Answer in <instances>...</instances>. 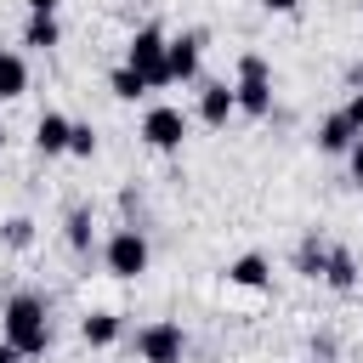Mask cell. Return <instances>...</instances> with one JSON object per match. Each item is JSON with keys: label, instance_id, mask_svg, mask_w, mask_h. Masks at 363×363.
I'll return each mask as SVG.
<instances>
[{"label": "cell", "instance_id": "20", "mask_svg": "<svg viewBox=\"0 0 363 363\" xmlns=\"http://www.w3.org/2000/svg\"><path fill=\"white\" fill-rule=\"evenodd\" d=\"M68 153H74V159H91V153H96V130H91L85 119L68 125Z\"/></svg>", "mask_w": 363, "mask_h": 363}, {"label": "cell", "instance_id": "7", "mask_svg": "<svg viewBox=\"0 0 363 363\" xmlns=\"http://www.w3.org/2000/svg\"><path fill=\"white\" fill-rule=\"evenodd\" d=\"M204 45H210V34H204V28H182V34H170V40H164V68H170V85H199Z\"/></svg>", "mask_w": 363, "mask_h": 363}, {"label": "cell", "instance_id": "8", "mask_svg": "<svg viewBox=\"0 0 363 363\" xmlns=\"http://www.w3.org/2000/svg\"><path fill=\"white\" fill-rule=\"evenodd\" d=\"M199 125H210V130H221L233 113H238V102H233V85L227 79H199Z\"/></svg>", "mask_w": 363, "mask_h": 363}, {"label": "cell", "instance_id": "6", "mask_svg": "<svg viewBox=\"0 0 363 363\" xmlns=\"http://www.w3.org/2000/svg\"><path fill=\"white\" fill-rule=\"evenodd\" d=\"M187 125H193V119H187L176 102H153V108L142 113V142H147L153 153H182Z\"/></svg>", "mask_w": 363, "mask_h": 363}, {"label": "cell", "instance_id": "15", "mask_svg": "<svg viewBox=\"0 0 363 363\" xmlns=\"http://www.w3.org/2000/svg\"><path fill=\"white\" fill-rule=\"evenodd\" d=\"M23 45H28V51H57V45H62V23L28 11V17H23Z\"/></svg>", "mask_w": 363, "mask_h": 363}, {"label": "cell", "instance_id": "29", "mask_svg": "<svg viewBox=\"0 0 363 363\" xmlns=\"http://www.w3.org/2000/svg\"><path fill=\"white\" fill-rule=\"evenodd\" d=\"M306 363H312V357H306Z\"/></svg>", "mask_w": 363, "mask_h": 363}, {"label": "cell", "instance_id": "4", "mask_svg": "<svg viewBox=\"0 0 363 363\" xmlns=\"http://www.w3.org/2000/svg\"><path fill=\"white\" fill-rule=\"evenodd\" d=\"M164 28L159 23H142L130 40H125V68H136L142 79H147V91H164L170 85V68H164Z\"/></svg>", "mask_w": 363, "mask_h": 363}, {"label": "cell", "instance_id": "1", "mask_svg": "<svg viewBox=\"0 0 363 363\" xmlns=\"http://www.w3.org/2000/svg\"><path fill=\"white\" fill-rule=\"evenodd\" d=\"M0 340L17 357H45L51 352V301L40 289H17L0 312Z\"/></svg>", "mask_w": 363, "mask_h": 363}, {"label": "cell", "instance_id": "18", "mask_svg": "<svg viewBox=\"0 0 363 363\" xmlns=\"http://www.w3.org/2000/svg\"><path fill=\"white\" fill-rule=\"evenodd\" d=\"M0 244L17 250V255L34 250V216H6V221H0Z\"/></svg>", "mask_w": 363, "mask_h": 363}, {"label": "cell", "instance_id": "5", "mask_svg": "<svg viewBox=\"0 0 363 363\" xmlns=\"http://www.w3.org/2000/svg\"><path fill=\"white\" fill-rule=\"evenodd\" d=\"M136 357L142 363H182L187 357V329L176 318H153L136 329Z\"/></svg>", "mask_w": 363, "mask_h": 363}, {"label": "cell", "instance_id": "21", "mask_svg": "<svg viewBox=\"0 0 363 363\" xmlns=\"http://www.w3.org/2000/svg\"><path fill=\"white\" fill-rule=\"evenodd\" d=\"M335 357H340V340H335L329 329H323V335H312V363H335Z\"/></svg>", "mask_w": 363, "mask_h": 363}, {"label": "cell", "instance_id": "10", "mask_svg": "<svg viewBox=\"0 0 363 363\" xmlns=\"http://www.w3.org/2000/svg\"><path fill=\"white\" fill-rule=\"evenodd\" d=\"M68 125H74L68 113L45 108V113L34 119V153H40V159H62V153H68Z\"/></svg>", "mask_w": 363, "mask_h": 363}, {"label": "cell", "instance_id": "26", "mask_svg": "<svg viewBox=\"0 0 363 363\" xmlns=\"http://www.w3.org/2000/svg\"><path fill=\"white\" fill-rule=\"evenodd\" d=\"M346 85H352V91H363V62H352V68H346Z\"/></svg>", "mask_w": 363, "mask_h": 363}, {"label": "cell", "instance_id": "16", "mask_svg": "<svg viewBox=\"0 0 363 363\" xmlns=\"http://www.w3.org/2000/svg\"><path fill=\"white\" fill-rule=\"evenodd\" d=\"M289 261H295V272H301V278H312V284H318V278H323V261H329V238L306 233V238L295 244V255H289Z\"/></svg>", "mask_w": 363, "mask_h": 363}, {"label": "cell", "instance_id": "27", "mask_svg": "<svg viewBox=\"0 0 363 363\" xmlns=\"http://www.w3.org/2000/svg\"><path fill=\"white\" fill-rule=\"evenodd\" d=\"M0 363H28V357H17V352H11L6 340H0Z\"/></svg>", "mask_w": 363, "mask_h": 363}, {"label": "cell", "instance_id": "12", "mask_svg": "<svg viewBox=\"0 0 363 363\" xmlns=\"http://www.w3.org/2000/svg\"><path fill=\"white\" fill-rule=\"evenodd\" d=\"M312 142H318V153L346 159V147L357 142V130H352V125H346V113L335 108V113H323V119H318V136H312Z\"/></svg>", "mask_w": 363, "mask_h": 363}, {"label": "cell", "instance_id": "2", "mask_svg": "<svg viewBox=\"0 0 363 363\" xmlns=\"http://www.w3.org/2000/svg\"><path fill=\"white\" fill-rule=\"evenodd\" d=\"M147 261H153V244H147V233H142L136 221H125V227H113V233L102 238V267H108V278L136 284V278L147 272Z\"/></svg>", "mask_w": 363, "mask_h": 363}, {"label": "cell", "instance_id": "11", "mask_svg": "<svg viewBox=\"0 0 363 363\" xmlns=\"http://www.w3.org/2000/svg\"><path fill=\"white\" fill-rule=\"evenodd\" d=\"M227 284L233 289H267L272 284V261L261 250H244L238 261H227Z\"/></svg>", "mask_w": 363, "mask_h": 363}, {"label": "cell", "instance_id": "17", "mask_svg": "<svg viewBox=\"0 0 363 363\" xmlns=\"http://www.w3.org/2000/svg\"><path fill=\"white\" fill-rule=\"evenodd\" d=\"M28 91V57L23 51H0V102H17Z\"/></svg>", "mask_w": 363, "mask_h": 363}, {"label": "cell", "instance_id": "25", "mask_svg": "<svg viewBox=\"0 0 363 363\" xmlns=\"http://www.w3.org/2000/svg\"><path fill=\"white\" fill-rule=\"evenodd\" d=\"M57 6L62 0H28V11H40V17H57Z\"/></svg>", "mask_w": 363, "mask_h": 363}, {"label": "cell", "instance_id": "24", "mask_svg": "<svg viewBox=\"0 0 363 363\" xmlns=\"http://www.w3.org/2000/svg\"><path fill=\"white\" fill-rule=\"evenodd\" d=\"M272 17H289V11H301V0H261Z\"/></svg>", "mask_w": 363, "mask_h": 363}, {"label": "cell", "instance_id": "3", "mask_svg": "<svg viewBox=\"0 0 363 363\" xmlns=\"http://www.w3.org/2000/svg\"><path fill=\"white\" fill-rule=\"evenodd\" d=\"M233 102H238V113H250V119H267V113H272V62H267L261 51H244V57H238Z\"/></svg>", "mask_w": 363, "mask_h": 363}, {"label": "cell", "instance_id": "23", "mask_svg": "<svg viewBox=\"0 0 363 363\" xmlns=\"http://www.w3.org/2000/svg\"><path fill=\"white\" fill-rule=\"evenodd\" d=\"M346 176H352V182H363V136L346 147Z\"/></svg>", "mask_w": 363, "mask_h": 363}, {"label": "cell", "instance_id": "14", "mask_svg": "<svg viewBox=\"0 0 363 363\" xmlns=\"http://www.w3.org/2000/svg\"><path fill=\"white\" fill-rule=\"evenodd\" d=\"M119 335H125V318H119V312H85V318H79V340L96 346V352L113 346Z\"/></svg>", "mask_w": 363, "mask_h": 363}, {"label": "cell", "instance_id": "13", "mask_svg": "<svg viewBox=\"0 0 363 363\" xmlns=\"http://www.w3.org/2000/svg\"><path fill=\"white\" fill-rule=\"evenodd\" d=\"M62 238H68V250H74V255H91V250H96L91 204H68V216H62Z\"/></svg>", "mask_w": 363, "mask_h": 363}, {"label": "cell", "instance_id": "19", "mask_svg": "<svg viewBox=\"0 0 363 363\" xmlns=\"http://www.w3.org/2000/svg\"><path fill=\"white\" fill-rule=\"evenodd\" d=\"M108 91H113L119 102H136V96H147V79H142L136 68H125V62H119V68L108 74Z\"/></svg>", "mask_w": 363, "mask_h": 363}, {"label": "cell", "instance_id": "9", "mask_svg": "<svg viewBox=\"0 0 363 363\" xmlns=\"http://www.w3.org/2000/svg\"><path fill=\"white\" fill-rule=\"evenodd\" d=\"M323 289H335V295H352L357 284H363V267H357V255L346 250V244H329V261H323V278H318Z\"/></svg>", "mask_w": 363, "mask_h": 363}, {"label": "cell", "instance_id": "22", "mask_svg": "<svg viewBox=\"0 0 363 363\" xmlns=\"http://www.w3.org/2000/svg\"><path fill=\"white\" fill-rule=\"evenodd\" d=\"M340 113H346V125H352V130H357V136H363V91H352V96H346V108H340Z\"/></svg>", "mask_w": 363, "mask_h": 363}, {"label": "cell", "instance_id": "28", "mask_svg": "<svg viewBox=\"0 0 363 363\" xmlns=\"http://www.w3.org/2000/svg\"><path fill=\"white\" fill-rule=\"evenodd\" d=\"M0 153H6V130H0Z\"/></svg>", "mask_w": 363, "mask_h": 363}]
</instances>
